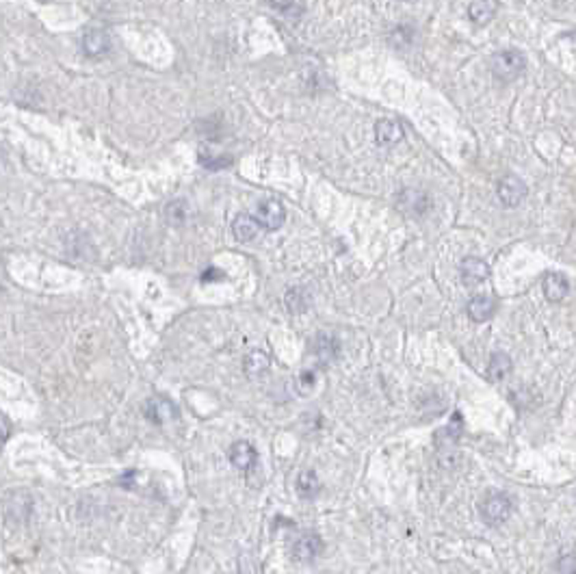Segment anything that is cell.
<instances>
[{"instance_id":"cell-1","label":"cell","mask_w":576,"mask_h":574,"mask_svg":"<svg viewBox=\"0 0 576 574\" xmlns=\"http://www.w3.org/2000/svg\"><path fill=\"white\" fill-rule=\"evenodd\" d=\"M524 69V57L518 50H500L492 59V74L500 83L516 81Z\"/></svg>"},{"instance_id":"cell-2","label":"cell","mask_w":576,"mask_h":574,"mask_svg":"<svg viewBox=\"0 0 576 574\" xmlns=\"http://www.w3.org/2000/svg\"><path fill=\"white\" fill-rule=\"evenodd\" d=\"M511 501H509V496L503 494V492H492L485 496V501L481 503V516L483 520L488 522V525L496 527L500 525V522H505L509 516H511Z\"/></svg>"},{"instance_id":"cell-3","label":"cell","mask_w":576,"mask_h":574,"mask_svg":"<svg viewBox=\"0 0 576 574\" xmlns=\"http://www.w3.org/2000/svg\"><path fill=\"white\" fill-rule=\"evenodd\" d=\"M254 217L260 221V226L264 230H278V228H282V223L286 219V211L278 199H267V202L258 204Z\"/></svg>"},{"instance_id":"cell-4","label":"cell","mask_w":576,"mask_h":574,"mask_svg":"<svg viewBox=\"0 0 576 574\" xmlns=\"http://www.w3.org/2000/svg\"><path fill=\"white\" fill-rule=\"evenodd\" d=\"M498 199L503 202L505 206L514 208L518 206L524 197H527V187H524V182L516 176H505V178H500L498 182Z\"/></svg>"},{"instance_id":"cell-5","label":"cell","mask_w":576,"mask_h":574,"mask_svg":"<svg viewBox=\"0 0 576 574\" xmlns=\"http://www.w3.org/2000/svg\"><path fill=\"white\" fill-rule=\"evenodd\" d=\"M323 551V540L316 533H302L293 542V555L299 561H312Z\"/></svg>"},{"instance_id":"cell-6","label":"cell","mask_w":576,"mask_h":574,"mask_svg":"<svg viewBox=\"0 0 576 574\" xmlns=\"http://www.w3.org/2000/svg\"><path fill=\"white\" fill-rule=\"evenodd\" d=\"M460 273H462V282L466 286H477L488 280L490 269H488L485 260H481V258H466L462 262Z\"/></svg>"},{"instance_id":"cell-7","label":"cell","mask_w":576,"mask_h":574,"mask_svg":"<svg viewBox=\"0 0 576 574\" xmlns=\"http://www.w3.org/2000/svg\"><path fill=\"white\" fill-rule=\"evenodd\" d=\"M256 460H258V453L256 448L241 440V442H234L232 448H230V462L239 468V470H252L256 466Z\"/></svg>"},{"instance_id":"cell-8","label":"cell","mask_w":576,"mask_h":574,"mask_svg":"<svg viewBox=\"0 0 576 574\" xmlns=\"http://www.w3.org/2000/svg\"><path fill=\"white\" fill-rule=\"evenodd\" d=\"M398 202H401V206H403V211L410 213V215H422V213H427L429 206H431L427 193L418 191V189H406L403 193H401Z\"/></svg>"},{"instance_id":"cell-9","label":"cell","mask_w":576,"mask_h":574,"mask_svg":"<svg viewBox=\"0 0 576 574\" xmlns=\"http://www.w3.org/2000/svg\"><path fill=\"white\" fill-rule=\"evenodd\" d=\"M338 352H340V345H338V340L332 334H319L312 340V354L316 356V360L321 364L332 362L338 356Z\"/></svg>"},{"instance_id":"cell-10","label":"cell","mask_w":576,"mask_h":574,"mask_svg":"<svg viewBox=\"0 0 576 574\" xmlns=\"http://www.w3.org/2000/svg\"><path fill=\"white\" fill-rule=\"evenodd\" d=\"M83 50L89 57H102L111 50V37L107 31H89L83 37Z\"/></svg>"},{"instance_id":"cell-11","label":"cell","mask_w":576,"mask_h":574,"mask_svg":"<svg viewBox=\"0 0 576 574\" xmlns=\"http://www.w3.org/2000/svg\"><path fill=\"white\" fill-rule=\"evenodd\" d=\"M375 139L380 145H394L403 139V126L394 119H380L375 124Z\"/></svg>"},{"instance_id":"cell-12","label":"cell","mask_w":576,"mask_h":574,"mask_svg":"<svg viewBox=\"0 0 576 574\" xmlns=\"http://www.w3.org/2000/svg\"><path fill=\"white\" fill-rule=\"evenodd\" d=\"M145 416L149 420H154V422H167V420L178 416V410H176V406H173L171 401H167V399L156 396V399H149V401H147Z\"/></svg>"},{"instance_id":"cell-13","label":"cell","mask_w":576,"mask_h":574,"mask_svg":"<svg viewBox=\"0 0 576 574\" xmlns=\"http://www.w3.org/2000/svg\"><path fill=\"white\" fill-rule=\"evenodd\" d=\"M260 221L256 219V217H252V215H239L236 219H234V223H232V232H234V236L241 241V243H249V241H254L256 236H258V232H260Z\"/></svg>"},{"instance_id":"cell-14","label":"cell","mask_w":576,"mask_h":574,"mask_svg":"<svg viewBox=\"0 0 576 574\" xmlns=\"http://www.w3.org/2000/svg\"><path fill=\"white\" fill-rule=\"evenodd\" d=\"M496 310V302L490 297V295H477V297H472L470 299V304H468V314L472 321H488Z\"/></svg>"},{"instance_id":"cell-15","label":"cell","mask_w":576,"mask_h":574,"mask_svg":"<svg viewBox=\"0 0 576 574\" xmlns=\"http://www.w3.org/2000/svg\"><path fill=\"white\" fill-rule=\"evenodd\" d=\"M498 11V3L496 0H472L470 7H468V15L474 24H479V27H483V24H488Z\"/></svg>"},{"instance_id":"cell-16","label":"cell","mask_w":576,"mask_h":574,"mask_svg":"<svg viewBox=\"0 0 576 574\" xmlns=\"http://www.w3.org/2000/svg\"><path fill=\"white\" fill-rule=\"evenodd\" d=\"M544 295L548 302H561L568 295V280L561 273H548L544 278Z\"/></svg>"},{"instance_id":"cell-17","label":"cell","mask_w":576,"mask_h":574,"mask_svg":"<svg viewBox=\"0 0 576 574\" xmlns=\"http://www.w3.org/2000/svg\"><path fill=\"white\" fill-rule=\"evenodd\" d=\"M511 373V358L507 354H492L490 358V364H488V378L492 382H500V380H505L507 375Z\"/></svg>"},{"instance_id":"cell-18","label":"cell","mask_w":576,"mask_h":574,"mask_svg":"<svg viewBox=\"0 0 576 574\" xmlns=\"http://www.w3.org/2000/svg\"><path fill=\"white\" fill-rule=\"evenodd\" d=\"M321 492V481L314 470H304L297 477V494L302 498H314Z\"/></svg>"},{"instance_id":"cell-19","label":"cell","mask_w":576,"mask_h":574,"mask_svg":"<svg viewBox=\"0 0 576 574\" xmlns=\"http://www.w3.org/2000/svg\"><path fill=\"white\" fill-rule=\"evenodd\" d=\"M308 306H310V297H308V293L304 288H290L286 293V308H288V312L299 314V312H304Z\"/></svg>"},{"instance_id":"cell-20","label":"cell","mask_w":576,"mask_h":574,"mask_svg":"<svg viewBox=\"0 0 576 574\" xmlns=\"http://www.w3.org/2000/svg\"><path fill=\"white\" fill-rule=\"evenodd\" d=\"M165 217L169 223H173V226H182V223H187V219H189V204L182 202V199L169 202L165 208Z\"/></svg>"},{"instance_id":"cell-21","label":"cell","mask_w":576,"mask_h":574,"mask_svg":"<svg viewBox=\"0 0 576 574\" xmlns=\"http://www.w3.org/2000/svg\"><path fill=\"white\" fill-rule=\"evenodd\" d=\"M267 368H269V358L262 352H252L245 358V371L249 375H260Z\"/></svg>"},{"instance_id":"cell-22","label":"cell","mask_w":576,"mask_h":574,"mask_svg":"<svg viewBox=\"0 0 576 574\" xmlns=\"http://www.w3.org/2000/svg\"><path fill=\"white\" fill-rule=\"evenodd\" d=\"M271 5L278 9L282 15H286V18H297L299 13L304 11V7L299 5L297 0H284V3H282V0H271Z\"/></svg>"},{"instance_id":"cell-23","label":"cell","mask_w":576,"mask_h":574,"mask_svg":"<svg viewBox=\"0 0 576 574\" xmlns=\"http://www.w3.org/2000/svg\"><path fill=\"white\" fill-rule=\"evenodd\" d=\"M462 432H464V420H462V414H460V412H455V414H453V418L448 420V425L442 429V434H446V440L455 442V440L462 436Z\"/></svg>"},{"instance_id":"cell-24","label":"cell","mask_w":576,"mask_h":574,"mask_svg":"<svg viewBox=\"0 0 576 574\" xmlns=\"http://www.w3.org/2000/svg\"><path fill=\"white\" fill-rule=\"evenodd\" d=\"M561 574H576V557L574 555H563L557 563Z\"/></svg>"},{"instance_id":"cell-25","label":"cell","mask_w":576,"mask_h":574,"mask_svg":"<svg viewBox=\"0 0 576 574\" xmlns=\"http://www.w3.org/2000/svg\"><path fill=\"white\" fill-rule=\"evenodd\" d=\"M314 380H316L314 371H306V373H302V378H299V386H302V392H308V390H312V386H314Z\"/></svg>"},{"instance_id":"cell-26","label":"cell","mask_w":576,"mask_h":574,"mask_svg":"<svg viewBox=\"0 0 576 574\" xmlns=\"http://www.w3.org/2000/svg\"><path fill=\"white\" fill-rule=\"evenodd\" d=\"M202 280L204 282H213V280H223V273L221 271H217V269H208L204 276H202Z\"/></svg>"},{"instance_id":"cell-27","label":"cell","mask_w":576,"mask_h":574,"mask_svg":"<svg viewBox=\"0 0 576 574\" xmlns=\"http://www.w3.org/2000/svg\"><path fill=\"white\" fill-rule=\"evenodd\" d=\"M7 436H9V427H7V418H3V438L7 440Z\"/></svg>"}]
</instances>
